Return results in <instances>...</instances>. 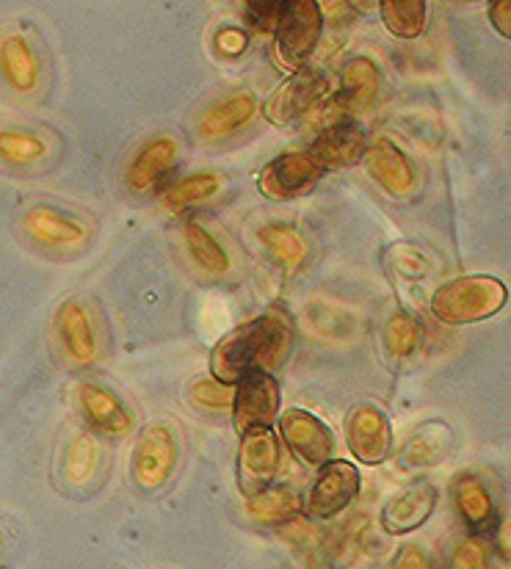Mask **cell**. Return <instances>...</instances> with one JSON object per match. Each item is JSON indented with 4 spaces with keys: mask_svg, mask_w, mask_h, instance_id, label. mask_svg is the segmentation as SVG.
<instances>
[{
    "mask_svg": "<svg viewBox=\"0 0 511 569\" xmlns=\"http://www.w3.org/2000/svg\"><path fill=\"white\" fill-rule=\"evenodd\" d=\"M329 94V78L321 70H299L269 97L265 117L274 124H291Z\"/></svg>",
    "mask_w": 511,
    "mask_h": 569,
    "instance_id": "cell-9",
    "label": "cell"
},
{
    "mask_svg": "<svg viewBox=\"0 0 511 569\" xmlns=\"http://www.w3.org/2000/svg\"><path fill=\"white\" fill-rule=\"evenodd\" d=\"M368 174L382 186L390 197H409L418 186V174H414L412 161L393 144L390 139L373 141L362 156Z\"/></svg>",
    "mask_w": 511,
    "mask_h": 569,
    "instance_id": "cell-16",
    "label": "cell"
},
{
    "mask_svg": "<svg viewBox=\"0 0 511 569\" xmlns=\"http://www.w3.org/2000/svg\"><path fill=\"white\" fill-rule=\"evenodd\" d=\"M420 343V329L418 321L407 312H395L390 316V321L384 323V349L395 357V360H404L412 357L414 349Z\"/></svg>",
    "mask_w": 511,
    "mask_h": 569,
    "instance_id": "cell-31",
    "label": "cell"
},
{
    "mask_svg": "<svg viewBox=\"0 0 511 569\" xmlns=\"http://www.w3.org/2000/svg\"><path fill=\"white\" fill-rule=\"evenodd\" d=\"M186 247H189V254L194 258V263L200 266L202 271H208V274L221 277L230 271V254L224 252V247H221L204 227H186Z\"/></svg>",
    "mask_w": 511,
    "mask_h": 569,
    "instance_id": "cell-30",
    "label": "cell"
},
{
    "mask_svg": "<svg viewBox=\"0 0 511 569\" xmlns=\"http://www.w3.org/2000/svg\"><path fill=\"white\" fill-rule=\"evenodd\" d=\"M490 20L503 39H511V3L509 0H498V3L490 6Z\"/></svg>",
    "mask_w": 511,
    "mask_h": 569,
    "instance_id": "cell-37",
    "label": "cell"
},
{
    "mask_svg": "<svg viewBox=\"0 0 511 569\" xmlns=\"http://www.w3.org/2000/svg\"><path fill=\"white\" fill-rule=\"evenodd\" d=\"M258 113V97L249 92H238L227 100L216 102L200 122V133L204 139H224V136L236 133L243 124H249Z\"/></svg>",
    "mask_w": 511,
    "mask_h": 569,
    "instance_id": "cell-22",
    "label": "cell"
},
{
    "mask_svg": "<svg viewBox=\"0 0 511 569\" xmlns=\"http://www.w3.org/2000/svg\"><path fill=\"white\" fill-rule=\"evenodd\" d=\"M42 78V61L22 33L9 31L0 37V81L14 94H31Z\"/></svg>",
    "mask_w": 511,
    "mask_h": 569,
    "instance_id": "cell-15",
    "label": "cell"
},
{
    "mask_svg": "<svg viewBox=\"0 0 511 569\" xmlns=\"http://www.w3.org/2000/svg\"><path fill=\"white\" fill-rule=\"evenodd\" d=\"M48 152L50 147L42 136L20 128H0V163L3 167H37L39 161L48 158Z\"/></svg>",
    "mask_w": 511,
    "mask_h": 569,
    "instance_id": "cell-25",
    "label": "cell"
},
{
    "mask_svg": "<svg viewBox=\"0 0 511 569\" xmlns=\"http://www.w3.org/2000/svg\"><path fill=\"white\" fill-rule=\"evenodd\" d=\"M78 407H81L83 418L94 431L106 437H124L133 431V415L124 409V403L113 396L106 387L83 381L78 387Z\"/></svg>",
    "mask_w": 511,
    "mask_h": 569,
    "instance_id": "cell-18",
    "label": "cell"
},
{
    "mask_svg": "<svg viewBox=\"0 0 511 569\" xmlns=\"http://www.w3.org/2000/svg\"><path fill=\"white\" fill-rule=\"evenodd\" d=\"M382 89V72L379 64L368 56H354L343 67V97L354 108H368Z\"/></svg>",
    "mask_w": 511,
    "mask_h": 569,
    "instance_id": "cell-23",
    "label": "cell"
},
{
    "mask_svg": "<svg viewBox=\"0 0 511 569\" xmlns=\"http://www.w3.org/2000/svg\"><path fill=\"white\" fill-rule=\"evenodd\" d=\"M280 435L288 448L310 468H323L334 451V437L321 418L307 409H288L280 418Z\"/></svg>",
    "mask_w": 511,
    "mask_h": 569,
    "instance_id": "cell-11",
    "label": "cell"
},
{
    "mask_svg": "<svg viewBox=\"0 0 511 569\" xmlns=\"http://www.w3.org/2000/svg\"><path fill=\"white\" fill-rule=\"evenodd\" d=\"M249 48V37L247 31H241V28H221L219 33H216V50H219L224 59H236V56L247 53Z\"/></svg>",
    "mask_w": 511,
    "mask_h": 569,
    "instance_id": "cell-35",
    "label": "cell"
},
{
    "mask_svg": "<svg viewBox=\"0 0 511 569\" xmlns=\"http://www.w3.org/2000/svg\"><path fill=\"white\" fill-rule=\"evenodd\" d=\"M321 6L312 3V0L288 3L285 20H282L280 31H277V39H280V56L285 59V64L299 67L310 59L318 39H321Z\"/></svg>",
    "mask_w": 511,
    "mask_h": 569,
    "instance_id": "cell-12",
    "label": "cell"
},
{
    "mask_svg": "<svg viewBox=\"0 0 511 569\" xmlns=\"http://www.w3.org/2000/svg\"><path fill=\"white\" fill-rule=\"evenodd\" d=\"M451 451V429L440 420H431L423 429L414 431L409 442L399 453V468L401 470H420L431 468V465L442 462L445 453Z\"/></svg>",
    "mask_w": 511,
    "mask_h": 569,
    "instance_id": "cell-21",
    "label": "cell"
},
{
    "mask_svg": "<svg viewBox=\"0 0 511 569\" xmlns=\"http://www.w3.org/2000/svg\"><path fill=\"white\" fill-rule=\"evenodd\" d=\"M293 349V321L282 307H271L254 321L227 335L210 355V373L221 385H236L247 373H274Z\"/></svg>",
    "mask_w": 511,
    "mask_h": 569,
    "instance_id": "cell-1",
    "label": "cell"
},
{
    "mask_svg": "<svg viewBox=\"0 0 511 569\" xmlns=\"http://www.w3.org/2000/svg\"><path fill=\"white\" fill-rule=\"evenodd\" d=\"M393 569H431V559L423 553V548H418V545H407V548H401L399 556H395Z\"/></svg>",
    "mask_w": 511,
    "mask_h": 569,
    "instance_id": "cell-36",
    "label": "cell"
},
{
    "mask_svg": "<svg viewBox=\"0 0 511 569\" xmlns=\"http://www.w3.org/2000/svg\"><path fill=\"white\" fill-rule=\"evenodd\" d=\"M232 418L238 435L252 429H271L280 412V385L274 373L252 371L232 385Z\"/></svg>",
    "mask_w": 511,
    "mask_h": 569,
    "instance_id": "cell-4",
    "label": "cell"
},
{
    "mask_svg": "<svg viewBox=\"0 0 511 569\" xmlns=\"http://www.w3.org/2000/svg\"><path fill=\"white\" fill-rule=\"evenodd\" d=\"M180 158V141L174 136H156L139 147L128 167V189L133 193L156 191L172 174Z\"/></svg>",
    "mask_w": 511,
    "mask_h": 569,
    "instance_id": "cell-13",
    "label": "cell"
},
{
    "mask_svg": "<svg viewBox=\"0 0 511 569\" xmlns=\"http://www.w3.org/2000/svg\"><path fill=\"white\" fill-rule=\"evenodd\" d=\"M509 290L498 277H459L434 290L431 312L448 327H464L498 316L507 307Z\"/></svg>",
    "mask_w": 511,
    "mask_h": 569,
    "instance_id": "cell-2",
    "label": "cell"
},
{
    "mask_svg": "<svg viewBox=\"0 0 511 569\" xmlns=\"http://www.w3.org/2000/svg\"><path fill=\"white\" fill-rule=\"evenodd\" d=\"M345 442L362 465L384 462L390 457V448H393L388 415L371 403L351 409L349 420H345Z\"/></svg>",
    "mask_w": 511,
    "mask_h": 569,
    "instance_id": "cell-10",
    "label": "cell"
},
{
    "mask_svg": "<svg viewBox=\"0 0 511 569\" xmlns=\"http://www.w3.org/2000/svg\"><path fill=\"white\" fill-rule=\"evenodd\" d=\"M178 435L169 423H152L139 435L133 448V459H130V476H133L136 487L161 489L178 468Z\"/></svg>",
    "mask_w": 511,
    "mask_h": 569,
    "instance_id": "cell-3",
    "label": "cell"
},
{
    "mask_svg": "<svg viewBox=\"0 0 511 569\" xmlns=\"http://www.w3.org/2000/svg\"><path fill=\"white\" fill-rule=\"evenodd\" d=\"M22 227L31 241L44 249H56V252L81 249L89 241V227L78 216L53 208V204H37V208L26 210Z\"/></svg>",
    "mask_w": 511,
    "mask_h": 569,
    "instance_id": "cell-8",
    "label": "cell"
},
{
    "mask_svg": "<svg viewBox=\"0 0 511 569\" xmlns=\"http://www.w3.org/2000/svg\"><path fill=\"white\" fill-rule=\"evenodd\" d=\"M100 465V448L98 440H94L89 431H78L76 437L70 440L64 453V481L70 487H83L89 483L98 473Z\"/></svg>",
    "mask_w": 511,
    "mask_h": 569,
    "instance_id": "cell-27",
    "label": "cell"
},
{
    "mask_svg": "<svg viewBox=\"0 0 511 569\" xmlns=\"http://www.w3.org/2000/svg\"><path fill=\"white\" fill-rule=\"evenodd\" d=\"M357 495H360V470L343 459H329L318 470L315 483L304 500V509L312 520H332Z\"/></svg>",
    "mask_w": 511,
    "mask_h": 569,
    "instance_id": "cell-7",
    "label": "cell"
},
{
    "mask_svg": "<svg viewBox=\"0 0 511 569\" xmlns=\"http://www.w3.org/2000/svg\"><path fill=\"white\" fill-rule=\"evenodd\" d=\"M484 565H487L484 545H481L475 537H468L457 545L451 561H448V569H484Z\"/></svg>",
    "mask_w": 511,
    "mask_h": 569,
    "instance_id": "cell-34",
    "label": "cell"
},
{
    "mask_svg": "<svg viewBox=\"0 0 511 569\" xmlns=\"http://www.w3.org/2000/svg\"><path fill=\"white\" fill-rule=\"evenodd\" d=\"M219 189H221L219 174H208V172L189 174V178H183L180 183H174L172 189L163 191L161 202L163 208L172 210V213H180V210H189L194 208V204L208 202V199Z\"/></svg>",
    "mask_w": 511,
    "mask_h": 569,
    "instance_id": "cell-28",
    "label": "cell"
},
{
    "mask_svg": "<svg viewBox=\"0 0 511 569\" xmlns=\"http://www.w3.org/2000/svg\"><path fill=\"white\" fill-rule=\"evenodd\" d=\"M280 470V440L274 429H252L241 435L238 448V487L247 498H254L274 483Z\"/></svg>",
    "mask_w": 511,
    "mask_h": 569,
    "instance_id": "cell-6",
    "label": "cell"
},
{
    "mask_svg": "<svg viewBox=\"0 0 511 569\" xmlns=\"http://www.w3.org/2000/svg\"><path fill=\"white\" fill-rule=\"evenodd\" d=\"M365 150V130L351 119H340L318 133L310 152L323 163V169H345L360 163Z\"/></svg>",
    "mask_w": 511,
    "mask_h": 569,
    "instance_id": "cell-19",
    "label": "cell"
},
{
    "mask_svg": "<svg viewBox=\"0 0 511 569\" xmlns=\"http://www.w3.org/2000/svg\"><path fill=\"white\" fill-rule=\"evenodd\" d=\"M382 22L395 39H418L425 31L423 0H388L382 3Z\"/></svg>",
    "mask_w": 511,
    "mask_h": 569,
    "instance_id": "cell-29",
    "label": "cell"
},
{
    "mask_svg": "<svg viewBox=\"0 0 511 569\" xmlns=\"http://www.w3.org/2000/svg\"><path fill=\"white\" fill-rule=\"evenodd\" d=\"M258 238L260 243L269 249L271 258H277L282 266H288V269H299V266H304L307 254H310V247H307L302 232L293 230V227L288 224L260 227Z\"/></svg>",
    "mask_w": 511,
    "mask_h": 569,
    "instance_id": "cell-26",
    "label": "cell"
},
{
    "mask_svg": "<svg viewBox=\"0 0 511 569\" xmlns=\"http://www.w3.org/2000/svg\"><path fill=\"white\" fill-rule=\"evenodd\" d=\"M189 398L197 409H210V412H221V409L232 407V387L221 385L213 377H202L191 381Z\"/></svg>",
    "mask_w": 511,
    "mask_h": 569,
    "instance_id": "cell-32",
    "label": "cell"
},
{
    "mask_svg": "<svg viewBox=\"0 0 511 569\" xmlns=\"http://www.w3.org/2000/svg\"><path fill=\"white\" fill-rule=\"evenodd\" d=\"M247 511L265 526H280V522H291L293 517H299L302 498L293 487H269L254 498H247Z\"/></svg>",
    "mask_w": 511,
    "mask_h": 569,
    "instance_id": "cell-24",
    "label": "cell"
},
{
    "mask_svg": "<svg viewBox=\"0 0 511 569\" xmlns=\"http://www.w3.org/2000/svg\"><path fill=\"white\" fill-rule=\"evenodd\" d=\"M451 492L459 517H462V522L475 533V537L498 531V503L495 498H492L490 487H487L479 476H457Z\"/></svg>",
    "mask_w": 511,
    "mask_h": 569,
    "instance_id": "cell-17",
    "label": "cell"
},
{
    "mask_svg": "<svg viewBox=\"0 0 511 569\" xmlns=\"http://www.w3.org/2000/svg\"><path fill=\"white\" fill-rule=\"evenodd\" d=\"M437 509V487L429 481H420L414 487L404 489L395 498H390V503L382 511V528L393 537L414 531V528L423 526Z\"/></svg>",
    "mask_w": 511,
    "mask_h": 569,
    "instance_id": "cell-20",
    "label": "cell"
},
{
    "mask_svg": "<svg viewBox=\"0 0 511 569\" xmlns=\"http://www.w3.org/2000/svg\"><path fill=\"white\" fill-rule=\"evenodd\" d=\"M0 545H3V531H0Z\"/></svg>",
    "mask_w": 511,
    "mask_h": 569,
    "instance_id": "cell-38",
    "label": "cell"
},
{
    "mask_svg": "<svg viewBox=\"0 0 511 569\" xmlns=\"http://www.w3.org/2000/svg\"><path fill=\"white\" fill-rule=\"evenodd\" d=\"M323 172L327 169L310 150L282 152L260 172L258 186L263 197L274 199V202H288V199L304 197L323 178Z\"/></svg>",
    "mask_w": 511,
    "mask_h": 569,
    "instance_id": "cell-5",
    "label": "cell"
},
{
    "mask_svg": "<svg viewBox=\"0 0 511 569\" xmlns=\"http://www.w3.org/2000/svg\"><path fill=\"white\" fill-rule=\"evenodd\" d=\"M56 335L72 366H92L100 355L92 316L81 301L70 299L56 312Z\"/></svg>",
    "mask_w": 511,
    "mask_h": 569,
    "instance_id": "cell-14",
    "label": "cell"
},
{
    "mask_svg": "<svg viewBox=\"0 0 511 569\" xmlns=\"http://www.w3.org/2000/svg\"><path fill=\"white\" fill-rule=\"evenodd\" d=\"M288 0H254L247 6V20L254 31L277 33L285 20Z\"/></svg>",
    "mask_w": 511,
    "mask_h": 569,
    "instance_id": "cell-33",
    "label": "cell"
}]
</instances>
